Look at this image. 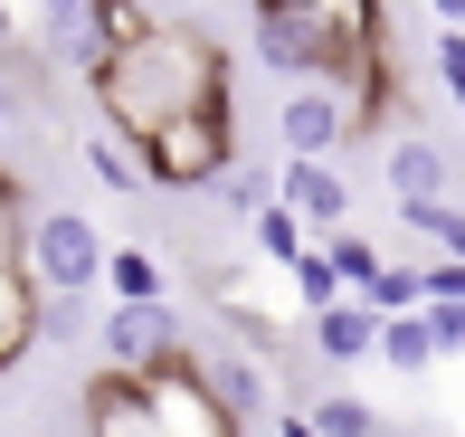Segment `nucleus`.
<instances>
[{
    "mask_svg": "<svg viewBox=\"0 0 465 437\" xmlns=\"http://www.w3.org/2000/svg\"><path fill=\"white\" fill-rule=\"evenodd\" d=\"M86 86H95V114L124 143H143L153 124H172L190 105H228V48L200 19H143L134 38H114L86 67Z\"/></svg>",
    "mask_w": 465,
    "mask_h": 437,
    "instance_id": "nucleus-1",
    "label": "nucleus"
},
{
    "mask_svg": "<svg viewBox=\"0 0 465 437\" xmlns=\"http://www.w3.org/2000/svg\"><path fill=\"white\" fill-rule=\"evenodd\" d=\"M134 153H143V191H209L219 162L238 153V105H190L172 124H153Z\"/></svg>",
    "mask_w": 465,
    "mask_h": 437,
    "instance_id": "nucleus-2",
    "label": "nucleus"
},
{
    "mask_svg": "<svg viewBox=\"0 0 465 437\" xmlns=\"http://www.w3.org/2000/svg\"><path fill=\"white\" fill-rule=\"evenodd\" d=\"M247 48L276 76H323L342 57V29L323 10H304V0H247Z\"/></svg>",
    "mask_w": 465,
    "mask_h": 437,
    "instance_id": "nucleus-3",
    "label": "nucleus"
},
{
    "mask_svg": "<svg viewBox=\"0 0 465 437\" xmlns=\"http://www.w3.org/2000/svg\"><path fill=\"white\" fill-rule=\"evenodd\" d=\"M104 228L95 219H76V210H38L29 219V276H38V295L48 285H67V295H95L104 285Z\"/></svg>",
    "mask_w": 465,
    "mask_h": 437,
    "instance_id": "nucleus-4",
    "label": "nucleus"
},
{
    "mask_svg": "<svg viewBox=\"0 0 465 437\" xmlns=\"http://www.w3.org/2000/svg\"><path fill=\"white\" fill-rule=\"evenodd\" d=\"M95 343H104L114 371H153V362L181 352V314H172V295H114L95 314Z\"/></svg>",
    "mask_w": 465,
    "mask_h": 437,
    "instance_id": "nucleus-5",
    "label": "nucleus"
},
{
    "mask_svg": "<svg viewBox=\"0 0 465 437\" xmlns=\"http://www.w3.org/2000/svg\"><path fill=\"white\" fill-rule=\"evenodd\" d=\"M143 390H153V419L162 437H238V419H228L219 400H209V381H200V352H172V362H153L143 371Z\"/></svg>",
    "mask_w": 465,
    "mask_h": 437,
    "instance_id": "nucleus-6",
    "label": "nucleus"
},
{
    "mask_svg": "<svg viewBox=\"0 0 465 437\" xmlns=\"http://www.w3.org/2000/svg\"><path fill=\"white\" fill-rule=\"evenodd\" d=\"M276 134H285V153H342L351 134H371V114L332 76H294V95L276 105Z\"/></svg>",
    "mask_w": 465,
    "mask_h": 437,
    "instance_id": "nucleus-7",
    "label": "nucleus"
},
{
    "mask_svg": "<svg viewBox=\"0 0 465 437\" xmlns=\"http://www.w3.org/2000/svg\"><path fill=\"white\" fill-rule=\"evenodd\" d=\"M276 200L323 238V228H342V210H351V181L332 172V153H285L276 162Z\"/></svg>",
    "mask_w": 465,
    "mask_h": 437,
    "instance_id": "nucleus-8",
    "label": "nucleus"
},
{
    "mask_svg": "<svg viewBox=\"0 0 465 437\" xmlns=\"http://www.w3.org/2000/svg\"><path fill=\"white\" fill-rule=\"evenodd\" d=\"M86 437H162L143 371H114V362H104L95 381H86Z\"/></svg>",
    "mask_w": 465,
    "mask_h": 437,
    "instance_id": "nucleus-9",
    "label": "nucleus"
},
{
    "mask_svg": "<svg viewBox=\"0 0 465 437\" xmlns=\"http://www.w3.org/2000/svg\"><path fill=\"white\" fill-rule=\"evenodd\" d=\"M200 381H209V400H219L238 428L276 409V371H266V362H238V352H219V362H200Z\"/></svg>",
    "mask_w": 465,
    "mask_h": 437,
    "instance_id": "nucleus-10",
    "label": "nucleus"
},
{
    "mask_svg": "<svg viewBox=\"0 0 465 437\" xmlns=\"http://www.w3.org/2000/svg\"><path fill=\"white\" fill-rule=\"evenodd\" d=\"M371 343H380L371 295H332V304H313V352H323V362H371Z\"/></svg>",
    "mask_w": 465,
    "mask_h": 437,
    "instance_id": "nucleus-11",
    "label": "nucleus"
},
{
    "mask_svg": "<svg viewBox=\"0 0 465 437\" xmlns=\"http://www.w3.org/2000/svg\"><path fill=\"white\" fill-rule=\"evenodd\" d=\"M380 181H390V200H447V153H437L428 134H399L390 162H380Z\"/></svg>",
    "mask_w": 465,
    "mask_h": 437,
    "instance_id": "nucleus-12",
    "label": "nucleus"
},
{
    "mask_svg": "<svg viewBox=\"0 0 465 437\" xmlns=\"http://www.w3.org/2000/svg\"><path fill=\"white\" fill-rule=\"evenodd\" d=\"M48 57H57V67H76V76H86L95 57H104V29H95V0H48Z\"/></svg>",
    "mask_w": 465,
    "mask_h": 437,
    "instance_id": "nucleus-13",
    "label": "nucleus"
},
{
    "mask_svg": "<svg viewBox=\"0 0 465 437\" xmlns=\"http://www.w3.org/2000/svg\"><path fill=\"white\" fill-rule=\"evenodd\" d=\"M380 362L390 371H437V333H428V314H418V304H399V314H380Z\"/></svg>",
    "mask_w": 465,
    "mask_h": 437,
    "instance_id": "nucleus-14",
    "label": "nucleus"
},
{
    "mask_svg": "<svg viewBox=\"0 0 465 437\" xmlns=\"http://www.w3.org/2000/svg\"><path fill=\"white\" fill-rule=\"evenodd\" d=\"M209 191H219L228 210H238V219H257L266 200H276V162H247V153H228V162H219V181H209Z\"/></svg>",
    "mask_w": 465,
    "mask_h": 437,
    "instance_id": "nucleus-15",
    "label": "nucleus"
},
{
    "mask_svg": "<svg viewBox=\"0 0 465 437\" xmlns=\"http://www.w3.org/2000/svg\"><path fill=\"white\" fill-rule=\"evenodd\" d=\"M247 247H257V257H276V266H294V257H304V247H313V228L294 219L285 200H266V210L247 219Z\"/></svg>",
    "mask_w": 465,
    "mask_h": 437,
    "instance_id": "nucleus-16",
    "label": "nucleus"
},
{
    "mask_svg": "<svg viewBox=\"0 0 465 437\" xmlns=\"http://www.w3.org/2000/svg\"><path fill=\"white\" fill-rule=\"evenodd\" d=\"M86 333H95V295H67V285L38 295V343H86Z\"/></svg>",
    "mask_w": 465,
    "mask_h": 437,
    "instance_id": "nucleus-17",
    "label": "nucleus"
},
{
    "mask_svg": "<svg viewBox=\"0 0 465 437\" xmlns=\"http://www.w3.org/2000/svg\"><path fill=\"white\" fill-rule=\"evenodd\" d=\"M399 228L437 238V257H465V210H447V200H399Z\"/></svg>",
    "mask_w": 465,
    "mask_h": 437,
    "instance_id": "nucleus-18",
    "label": "nucleus"
},
{
    "mask_svg": "<svg viewBox=\"0 0 465 437\" xmlns=\"http://www.w3.org/2000/svg\"><path fill=\"white\" fill-rule=\"evenodd\" d=\"M313 428H323V437H390V419H380L371 400H351V390H323V409H313Z\"/></svg>",
    "mask_w": 465,
    "mask_h": 437,
    "instance_id": "nucleus-19",
    "label": "nucleus"
},
{
    "mask_svg": "<svg viewBox=\"0 0 465 437\" xmlns=\"http://www.w3.org/2000/svg\"><path fill=\"white\" fill-rule=\"evenodd\" d=\"M104 295H162V266L143 247H104Z\"/></svg>",
    "mask_w": 465,
    "mask_h": 437,
    "instance_id": "nucleus-20",
    "label": "nucleus"
},
{
    "mask_svg": "<svg viewBox=\"0 0 465 437\" xmlns=\"http://www.w3.org/2000/svg\"><path fill=\"white\" fill-rule=\"evenodd\" d=\"M323 257H332V276H342L351 295L380 276V247H371V238H351V228H332V238H323Z\"/></svg>",
    "mask_w": 465,
    "mask_h": 437,
    "instance_id": "nucleus-21",
    "label": "nucleus"
},
{
    "mask_svg": "<svg viewBox=\"0 0 465 437\" xmlns=\"http://www.w3.org/2000/svg\"><path fill=\"white\" fill-rule=\"evenodd\" d=\"M418 314H428V333H437V362H456L465 352V295H418Z\"/></svg>",
    "mask_w": 465,
    "mask_h": 437,
    "instance_id": "nucleus-22",
    "label": "nucleus"
},
{
    "mask_svg": "<svg viewBox=\"0 0 465 437\" xmlns=\"http://www.w3.org/2000/svg\"><path fill=\"white\" fill-rule=\"evenodd\" d=\"M294 295H304V314H313V304H332V295H351V285L332 276V257H323V247H304V257H294Z\"/></svg>",
    "mask_w": 465,
    "mask_h": 437,
    "instance_id": "nucleus-23",
    "label": "nucleus"
},
{
    "mask_svg": "<svg viewBox=\"0 0 465 437\" xmlns=\"http://www.w3.org/2000/svg\"><path fill=\"white\" fill-rule=\"evenodd\" d=\"M361 295H371V314H399V304H418L428 285H418V266H390V257H380V276L361 285Z\"/></svg>",
    "mask_w": 465,
    "mask_h": 437,
    "instance_id": "nucleus-24",
    "label": "nucleus"
},
{
    "mask_svg": "<svg viewBox=\"0 0 465 437\" xmlns=\"http://www.w3.org/2000/svg\"><path fill=\"white\" fill-rule=\"evenodd\" d=\"M304 10H323L342 38H371V29H390V19H380V0H304Z\"/></svg>",
    "mask_w": 465,
    "mask_h": 437,
    "instance_id": "nucleus-25",
    "label": "nucleus"
},
{
    "mask_svg": "<svg viewBox=\"0 0 465 437\" xmlns=\"http://www.w3.org/2000/svg\"><path fill=\"white\" fill-rule=\"evenodd\" d=\"M143 19H162V10H143V0H95V29H104V48H114V38H134Z\"/></svg>",
    "mask_w": 465,
    "mask_h": 437,
    "instance_id": "nucleus-26",
    "label": "nucleus"
},
{
    "mask_svg": "<svg viewBox=\"0 0 465 437\" xmlns=\"http://www.w3.org/2000/svg\"><path fill=\"white\" fill-rule=\"evenodd\" d=\"M437 76H447V95H456V114H465V29L437 38Z\"/></svg>",
    "mask_w": 465,
    "mask_h": 437,
    "instance_id": "nucleus-27",
    "label": "nucleus"
},
{
    "mask_svg": "<svg viewBox=\"0 0 465 437\" xmlns=\"http://www.w3.org/2000/svg\"><path fill=\"white\" fill-rule=\"evenodd\" d=\"M228 333H238V343H247V352H276V323H266V314H257V304H228Z\"/></svg>",
    "mask_w": 465,
    "mask_h": 437,
    "instance_id": "nucleus-28",
    "label": "nucleus"
},
{
    "mask_svg": "<svg viewBox=\"0 0 465 437\" xmlns=\"http://www.w3.org/2000/svg\"><path fill=\"white\" fill-rule=\"evenodd\" d=\"M428 10H437V19H447V29H465V0H428Z\"/></svg>",
    "mask_w": 465,
    "mask_h": 437,
    "instance_id": "nucleus-29",
    "label": "nucleus"
},
{
    "mask_svg": "<svg viewBox=\"0 0 465 437\" xmlns=\"http://www.w3.org/2000/svg\"><path fill=\"white\" fill-rule=\"evenodd\" d=\"M276 437H323V428H313V419H285V428H276Z\"/></svg>",
    "mask_w": 465,
    "mask_h": 437,
    "instance_id": "nucleus-30",
    "label": "nucleus"
},
{
    "mask_svg": "<svg viewBox=\"0 0 465 437\" xmlns=\"http://www.w3.org/2000/svg\"><path fill=\"white\" fill-rule=\"evenodd\" d=\"M238 437H276V428H266V419H247V428H238Z\"/></svg>",
    "mask_w": 465,
    "mask_h": 437,
    "instance_id": "nucleus-31",
    "label": "nucleus"
}]
</instances>
